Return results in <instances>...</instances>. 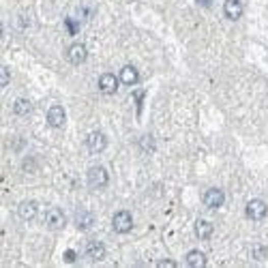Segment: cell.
<instances>
[{"label":"cell","mask_w":268,"mask_h":268,"mask_svg":"<svg viewBox=\"0 0 268 268\" xmlns=\"http://www.w3.org/2000/svg\"><path fill=\"white\" fill-rule=\"evenodd\" d=\"M108 182H110V174H108L105 168L95 166V168L88 170V184L92 189H103Z\"/></svg>","instance_id":"1"},{"label":"cell","mask_w":268,"mask_h":268,"mask_svg":"<svg viewBox=\"0 0 268 268\" xmlns=\"http://www.w3.org/2000/svg\"><path fill=\"white\" fill-rule=\"evenodd\" d=\"M266 212H268V206L264 200H249V204H247V208H245V215L249 217L251 221H262L266 217Z\"/></svg>","instance_id":"2"},{"label":"cell","mask_w":268,"mask_h":268,"mask_svg":"<svg viewBox=\"0 0 268 268\" xmlns=\"http://www.w3.org/2000/svg\"><path fill=\"white\" fill-rule=\"evenodd\" d=\"M112 225H114V230L118 234H129L133 230V217L129 210H118L114 215V219H112Z\"/></svg>","instance_id":"3"},{"label":"cell","mask_w":268,"mask_h":268,"mask_svg":"<svg viewBox=\"0 0 268 268\" xmlns=\"http://www.w3.org/2000/svg\"><path fill=\"white\" fill-rule=\"evenodd\" d=\"M45 225H47L49 230H63L65 225H67L65 212L60 210V208H49L45 212Z\"/></svg>","instance_id":"4"},{"label":"cell","mask_w":268,"mask_h":268,"mask_svg":"<svg viewBox=\"0 0 268 268\" xmlns=\"http://www.w3.org/2000/svg\"><path fill=\"white\" fill-rule=\"evenodd\" d=\"M105 146H108V138L103 136L101 131H92V133H88V138H86V148L90 150V152H103L105 150Z\"/></svg>","instance_id":"5"},{"label":"cell","mask_w":268,"mask_h":268,"mask_svg":"<svg viewBox=\"0 0 268 268\" xmlns=\"http://www.w3.org/2000/svg\"><path fill=\"white\" fill-rule=\"evenodd\" d=\"M47 122H49V127H54V129H60V127H65V122H67V112L63 105H51L47 110Z\"/></svg>","instance_id":"6"},{"label":"cell","mask_w":268,"mask_h":268,"mask_svg":"<svg viewBox=\"0 0 268 268\" xmlns=\"http://www.w3.org/2000/svg\"><path fill=\"white\" fill-rule=\"evenodd\" d=\"M86 58H88V49L86 45H82V43H73L69 49H67V60L71 65H82V63H86Z\"/></svg>","instance_id":"7"},{"label":"cell","mask_w":268,"mask_h":268,"mask_svg":"<svg viewBox=\"0 0 268 268\" xmlns=\"http://www.w3.org/2000/svg\"><path fill=\"white\" fill-rule=\"evenodd\" d=\"M223 202H225V193L217 187H212L204 193V204L208 206V208H221Z\"/></svg>","instance_id":"8"},{"label":"cell","mask_w":268,"mask_h":268,"mask_svg":"<svg viewBox=\"0 0 268 268\" xmlns=\"http://www.w3.org/2000/svg\"><path fill=\"white\" fill-rule=\"evenodd\" d=\"M118 82L120 79L114 73H103L99 77V88H101V92H105V95H114L118 90Z\"/></svg>","instance_id":"9"},{"label":"cell","mask_w":268,"mask_h":268,"mask_svg":"<svg viewBox=\"0 0 268 268\" xmlns=\"http://www.w3.org/2000/svg\"><path fill=\"white\" fill-rule=\"evenodd\" d=\"M223 13H225V17H228V19L236 22V19L243 17V3H240V0H225Z\"/></svg>","instance_id":"10"},{"label":"cell","mask_w":268,"mask_h":268,"mask_svg":"<svg viewBox=\"0 0 268 268\" xmlns=\"http://www.w3.org/2000/svg\"><path fill=\"white\" fill-rule=\"evenodd\" d=\"M37 212H39V206H37V202H33V200H26V202H22V204L17 206V215H19V217H22L24 221L35 219Z\"/></svg>","instance_id":"11"},{"label":"cell","mask_w":268,"mask_h":268,"mask_svg":"<svg viewBox=\"0 0 268 268\" xmlns=\"http://www.w3.org/2000/svg\"><path fill=\"white\" fill-rule=\"evenodd\" d=\"M86 255L90 257V260H95V262L103 260V257H105V245L99 243V240H90L86 245Z\"/></svg>","instance_id":"12"},{"label":"cell","mask_w":268,"mask_h":268,"mask_svg":"<svg viewBox=\"0 0 268 268\" xmlns=\"http://www.w3.org/2000/svg\"><path fill=\"white\" fill-rule=\"evenodd\" d=\"M118 79L122 82V84H127V86H133L136 82L140 79V73H138V69L136 67H131V65H125L120 69V75H118Z\"/></svg>","instance_id":"13"},{"label":"cell","mask_w":268,"mask_h":268,"mask_svg":"<svg viewBox=\"0 0 268 268\" xmlns=\"http://www.w3.org/2000/svg\"><path fill=\"white\" fill-rule=\"evenodd\" d=\"M215 228H212V223L210 221H206V219H198L195 221V236H198L200 240H208L210 236H212Z\"/></svg>","instance_id":"14"},{"label":"cell","mask_w":268,"mask_h":268,"mask_svg":"<svg viewBox=\"0 0 268 268\" xmlns=\"http://www.w3.org/2000/svg\"><path fill=\"white\" fill-rule=\"evenodd\" d=\"M92 223H95V217H92L90 212H86V210L77 212V217H75V225H77V230L86 232V230H90V228H92Z\"/></svg>","instance_id":"15"},{"label":"cell","mask_w":268,"mask_h":268,"mask_svg":"<svg viewBox=\"0 0 268 268\" xmlns=\"http://www.w3.org/2000/svg\"><path fill=\"white\" fill-rule=\"evenodd\" d=\"M184 262L193 268H204L206 266V255L202 251H189L187 257H184Z\"/></svg>","instance_id":"16"},{"label":"cell","mask_w":268,"mask_h":268,"mask_svg":"<svg viewBox=\"0 0 268 268\" xmlns=\"http://www.w3.org/2000/svg\"><path fill=\"white\" fill-rule=\"evenodd\" d=\"M13 112H15V116H28L33 112V103L28 99H17L13 103Z\"/></svg>","instance_id":"17"},{"label":"cell","mask_w":268,"mask_h":268,"mask_svg":"<svg viewBox=\"0 0 268 268\" xmlns=\"http://www.w3.org/2000/svg\"><path fill=\"white\" fill-rule=\"evenodd\" d=\"M67 30H69L71 35H75V33H77V30H79V26H77V22H75V19H67Z\"/></svg>","instance_id":"18"},{"label":"cell","mask_w":268,"mask_h":268,"mask_svg":"<svg viewBox=\"0 0 268 268\" xmlns=\"http://www.w3.org/2000/svg\"><path fill=\"white\" fill-rule=\"evenodd\" d=\"M253 257H255V260H262V257H266V247H255V249H253Z\"/></svg>","instance_id":"19"},{"label":"cell","mask_w":268,"mask_h":268,"mask_svg":"<svg viewBox=\"0 0 268 268\" xmlns=\"http://www.w3.org/2000/svg\"><path fill=\"white\" fill-rule=\"evenodd\" d=\"M0 75H3V86H7V84H9V79H11V75H9V69L3 67V69H0Z\"/></svg>","instance_id":"20"},{"label":"cell","mask_w":268,"mask_h":268,"mask_svg":"<svg viewBox=\"0 0 268 268\" xmlns=\"http://www.w3.org/2000/svg\"><path fill=\"white\" fill-rule=\"evenodd\" d=\"M33 163H35V159H26V163H24V170L26 172H33L37 166H33Z\"/></svg>","instance_id":"21"},{"label":"cell","mask_w":268,"mask_h":268,"mask_svg":"<svg viewBox=\"0 0 268 268\" xmlns=\"http://www.w3.org/2000/svg\"><path fill=\"white\" fill-rule=\"evenodd\" d=\"M75 257H77L75 251H67L65 253V262H75Z\"/></svg>","instance_id":"22"},{"label":"cell","mask_w":268,"mask_h":268,"mask_svg":"<svg viewBox=\"0 0 268 268\" xmlns=\"http://www.w3.org/2000/svg\"><path fill=\"white\" fill-rule=\"evenodd\" d=\"M159 266H176V262H174V260H161Z\"/></svg>","instance_id":"23"},{"label":"cell","mask_w":268,"mask_h":268,"mask_svg":"<svg viewBox=\"0 0 268 268\" xmlns=\"http://www.w3.org/2000/svg\"><path fill=\"white\" fill-rule=\"evenodd\" d=\"M198 3H200V5H202V7H208V5H210V3H212V0H198Z\"/></svg>","instance_id":"24"}]
</instances>
